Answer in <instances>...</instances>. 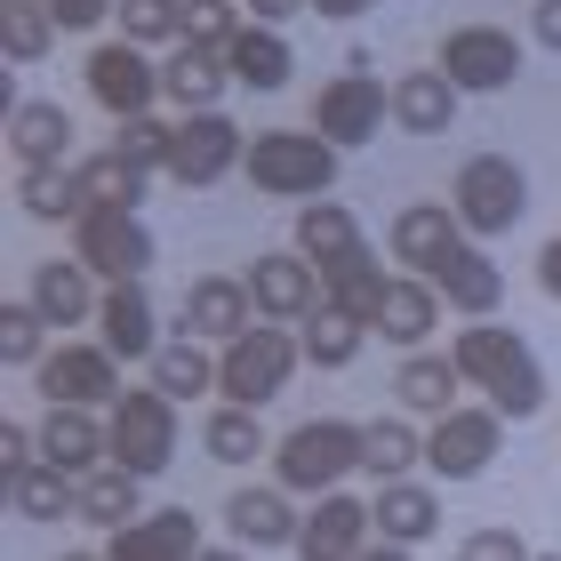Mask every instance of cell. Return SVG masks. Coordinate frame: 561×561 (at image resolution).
Here are the masks:
<instances>
[{
  "instance_id": "cell-41",
  "label": "cell",
  "mask_w": 561,
  "mask_h": 561,
  "mask_svg": "<svg viewBox=\"0 0 561 561\" xmlns=\"http://www.w3.org/2000/svg\"><path fill=\"white\" fill-rule=\"evenodd\" d=\"M113 152H121V161H137L145 176H169V152H176V121H161V113L113 121Z\"/></svg>"
},
{
  "instance_id": "cell-15",
  "label": "cell",
  "mask_w": 561,
  "mask_h": 561,
  "mask_svg": "<svg viewBox=\"0 0 561 561\" xmlns=\"http://www.w3.org/2000/svg\"><path fill=\"white\" fill-rule=\"evenodd\" d=\"M297 529H305V514L289 505L280 481H249V490L225 497V538H233L241 553H273V546L297 553Z\"/></svg>"
},
{
  "instance_id": "cell-13",
  "label": "cell",
  "mask_w": 561,
  "mask_h": 561,
  "mask_svg": "<svg viewBox=\"0 0 561 561\" xmlns=\"http://www.w3.org/2000/svg\"><path fill=\"white\" fill-rule=\"evenodd\" d=\"M241 152H249V137H241L233 113H193V121H176L169 176H176L185 193H209V185H225V176L241 169Z\"/></svg>"
},
{
  "instance_id": "cell-38",
  "label": "cell",
  "mask_w": 561,
  "mask_h": 561,
  "mask_svg": "<svg viewBox=\"0 0 561 561\" xmlns=\"http://www.w3.org/2000/svg\"><path fill=\"white\" fill-rule=\"evenodd\" d=\"M16 209L41 217V225L81 217L89 209V201H81V169H16Z\"/></svg>"
},
{
  "instance_id": "cell-10",
  "label": "cell",
  "mask_w": 561,
  "mask_h": 561,
  "mask_svg": "<svg viewBox=\"0 0 561 561\" xmlns=\"http://www.w3.org/2000/svg\"><path fill=\"white\" fill-rule=\"evenodd\" d=\"M442 72L457 96H497L522 81V41L505 33V24H457L442 41Z\"/></svg>"
},
{
  "instance_id": "cell-42",
  "label": "cell",
  "mask_w": 561,
  "mask_h": 561,
  "mask_svg": "<svg viewBox=\"0 0 561 561\" xmlns=\"http://www.w3.org/2000/svg\"><path fill=\"white\" fill-rule=\"evenodd\" d=\"M297 345H305V362H313V369H345L353 353L369 345V329H362V321H345V313H329V305H321V313L305 321V337H297Z\"/></svg>"
},
{
  "instance_id": "cell-2",
  "label": "cell",
  "mask_w": 561,
  "mask_h": 561,
  "mask_svg": "<svg viewBox=\"0 0 561 561\" xmlns=\"http://www.w3.org/2000/svg\"><path fill=\"white\" fill-rule=\"evenodd\" d=\"M362 457H369V425H353V417H305V425H289L273 442V481L289 497H329L345 473H362Z\"/></svg>"
},
{
  "instance_id": "cell-8",
  "label": "cell",
  "mask_w": 561,
  "mask_h": 561,
  "mask_svg": "<svg viewBox=\"0 0 561 561\" xmlns=\"http://www.w3.org/2000/svg\"><path fill=\"white\" fill-rule=\"evenodd\" d=\"M72 257L105 280V289H121V280L152 273V233H145L137 209H81L72 217Z\"/></svg>"
},
{
  "instance_id": "cell-21",
  "label": "cell",
  "mask_w": 561,
  "mask_h": 561,
  "mask_svg": "<svg viewBox=\"0 0 561 561\" xmlns=\"http://www.w3.org/2000/svg\"><path fill=\"white\" fill-rule=\"evenodd\" d=\"M257 305H249V280H233V273H201L193 289H185V337H201V345H233V337H249V321Z\"/></svg>"
},
{
  "instance_id": "cell-44",
  "label": "cell",
  "mask_w": 561,
  "mask_h": 561,
  "mask_svg": "<svg viewBox=\"0 0 561 561\" xmlns=\"http://www.w3.org/2000/svg\"><path fill=\"white\" fill-rule=\"evenodd\" d=\"M0 362H9V369H41L48 362V321L24 297L0 305Z\"/></svg>"
},
{
  "instance_id": "cell-19",
  "label": "cell",
  "mask_w": 561,
  "mask_h": 561,
  "mask_svg": "<svg viewBox=\"0 0 561 561\" xmlns=\"http://www.w3.org/2000/svg\"><path fill=\"white\" fill-rule=\"evenodd\" d=\"M24 305H33L48 329H81V321H96L105 289H96V273L81 257H48V265H33V280H24Z\"/></svg>"
},
{
  "instance_id": "cell-40",
  "label": "cell",
  "mask_w": 561,
  "mask_h": 561,
  "mask_svg": "<svg viewBox=\"0 0 561 561\" xmlns=\"http://www.w3.org/2000/svg\"><path fill=\"white\" fill-rule=\"evenodd\" d=\"M9 505H16L24 522H72V505H81V481L57 473V466H33V473L9 481Z\"/></svg>"
},
{
  "instance_id": "cell-1",
  "label": "cell",
  "mask_w": 561,
  "mask_h": 561,
  "mask_svg": "<svg viewBox=\"0 0 561 561\" xmlns=\"http://www.w3.org/2000/svg\"><path fill=\"white\" fill-rule=\"evenodd\" d=\"M449 362L466 369L473 393H490V410H497L505 425H522V417L546 410V369H538V353L522 345V329H505V321H466V329L449 337Z\"/></svg>"
},
{
  "instance_id": "cell-4",
  "label": "cell",
  "mask_w": 561,
  "mask_h": 561,
  "mask_svg": "<svg viewBox=\"0 0 561 561\" xmlns=\"http://www.w3.org/2000/svg\"><path fill=\"white\" fill-rule=\"evenodd\" d=\"M449 209H457V225H466V241L514 233L522 209H529V176H522V161H505V152H473V161L449 176Z\"/></svg>"
},
{
  "instance_id": "cell-52",
  "label": "cell",
  "mask_w": 561,
  "mask_h": 561,
  "mask_svg": "<svg viewBox=\"0 0 561 561\" xmlns=\"http://www.w3.org/2000/svg\"><path fill=\"white\" fill-rule=\"evenodd\" d=\"M369 9H377V0H313V16H337V24L345 16H369Z\"/></svg>"
},
{
  "instance_id": "cell-17",
  "label": "cell",
  "mask_w": 561,
  "mask_h": 561,
  "mask_svg": "<svg viewBox=\"0 0 561 561\" xmlns=\"http://www.w3.org/2000/svg\"><path fill=\"white\" fill-rule=\"evenodd\" d=\"M369 529H377V514L362 497L329 490V497H313V514H305V529H297V561H362Z\"/></svg>"
},
{
  "instance_id": "cell-16",
  "label": "cell",
  "mask_w": 561,
  "mask_h": 561,
  "mask_svg": "<svg viewBox=\"0 0 561 561\" xmlns=\"http://www.w3.org/2000/svg\"><path fill=\"white\" fill-rule=\"evenodd\" d=\"M41 466H57V473H72V481L105 473V466H113L105 410H41Z\"/></svg>"
},
{
  "instance_id": "cell-51",
  "label": "cell",
  "mask_w": 561,
  "mask_h": 561,
  "mask_svg": "<svg viewBox=\"0 0 561 561\" xmlns=\"http://www.w3.org/2000/svg\"><path fill=\"white\" fill-rule=\"evenodd\" d=\"M538 289H546V297L561 305V233H553V241L538 249Z\"/></svg>"
},
{
  "instance_id": "cell-6",
  "label": "cell",
  "mask_w": 561,
  "mask_h": 561,
  "mask_svg": "<svg viewBox=\"0 0 561 561\" xmlns=\"http://www.w3.org/2000/svg\"><path fill=\"white\" fill-rule=\"evenodd\" d=\"M105 433H113V466L137 473V481H152V473L176 466V401L161 386H129L105 410Z\"/></svg>"
},
{
  "instance_id": "cell-45",
  "label": "cell",
  "mask_w": 561,
  "mask_h": 561,
  "mask_svg": "<svg viewBox=\"0 0 561 561\" xmlns=\"http://www.w3.org/2000/svg\"><path fill=\"white\" fill-rule=\"evenodd\" d=\"M249 9L241 0H185V48H209V57H225V48L241 41Z\"/></svg>"
},
{
  "instance_id": "cell-32",
  "label": "cell",
  "mask_w": 561,
  "mask_h": 561,
  "mask_svg": "<svg viewBox=\"0 0 561 561\" xmlns=\"http://www.w3.org/2000/svg\"><path fill=\"white\" fill-rule=\"evenodd\" d=\"M137 490H145V481H137V473H121V466L89 473V481H81V505H72V522H81V529H105V538H121L129 522H145Z\"/></svg>"
},
{
  "instance_id": "cell-11",
  "label": "cell",
  "mask_w": 561,
  "mask_h": 561,
  "mask_svg": "<svg viewBox=\"0 0 561 561\" xmlns=\"http://www.w3.org/2000/svg\"><path fill=\"white\" fill-rule=\"evenodd\" d=\"M81 81L113 121H137V113L161 105V65H152V48H137V41H96Z\"/></svg>"
},
{
  "instance_id": "cell-29",
  "label": "cell",
  "mask_w": 561,
  "mask_h": 561,
  "mask_svg": "<svg viewBox=\"0 0 561 561\" xmlns=\"http://www.w3.org/2000/svg\"><path fill=\"white\" fill-rule=\"evenodd\" d=\"M369 514H377V538L386 546H425L433 529H442V497H433L425 481H386V490L369 497Z\"/></svg>"
},
{
  "instance_id": "cell-55",
  "label": "cell",
  "mask_w": 561,
  "mask_h": 561,
  "mask_svg": "<svg viewBox=\"0 0 561 561\" xmlns=\"http://www.w3.org/2000/svg\"><path fill=\"white\" fill-rule=\"evenodd\" d=\"M57 561H105V553H89V546H72V553H57Z\"/></svg>"
},
{
  "instance_id": "cell-24",
  "label": "cell",
  "mask_w": 561,
  "mask_h": 561,
  "mask_svg": "<svg viewBox=\"0 0 561 561\" xmlns=\"http://www.w3.org/2000/svg\"><path fill=\"white\" fill-rule=\"evenodd\" d=\"M466 369L449 362V353H401V369H393V401H401V417H425V425H442L449 410H466Z\"/></svg>"
},
{
  "instance_id": "cell-28",
  "label": "cell",
  "mask_w": 561,
  "mask_h": 561,
  "mask_svg": "<svg viewBox=\"0 0 561 561\" xmlns=\"http://www.w3.org/2000/svg\"><path fill=\"white\" fill-rule=\"evenodd\" d=\"M289 249H297V257L305 265H321V273H337V265H353V257H362V225H353V209H345V201H305V209H297V233H289Z\"/></svg>"
},
{
  "instance_id": "cell-27",
  "label": "cell",
  "mask_w": 561,
  "mask_h": 561,
  "mask_svg": "<svg viewBox=\"0 0 561 561\" xmlns=\"http://www.w3.org/2000/svg\"><path fill=\"white\" fill-rule=\"evenodd\" d=\"M201 553H209V546H201V522L185 514V505H161V514L129 522L105 546V561H201Z\"/></svg>"
},
{
  "instance_id": "cell-56",
  "label": "cell",
  "mask_w": 561,
  "mask_h": 561,
  "mask_svg": "<svg viewBox=\"0 0 561 561\" xmlns=\"http://www.w3.org/2000/svg\"><path fill=\"white\" fill-rule=\"evenodd\" d=\"M538 561H561V553H538Z\"/></svg>"
},
{
  "instance_id": "cell-47",
  "label": "cell",
  "mask_w": 561,
  "mask_h": 561,
  "mask_svg": "<svg viewBox=\"0 0 561 561\" xmlns=\"http://www.w3.org/2000/svg\"><path fill=\"white\" fill-rule=\"evenodd\" d=\"M41 466V425H24V417H9V425H0V473H33Z\"/></svg>"
},
{
  "instance_id": "cell-22",
  "label": "cell",
  "mask_w": 561,
  "mask_h": 561,
  "mask_svg": "<svg viewBox=\"0 0 561 561\" xmlns=\"http://www.w3.org/2000/svg\"><path fill=\"white\" fill-rule=\"evenodd\" d=\"M96 345L113 353V362H152L169 337H161V313H152L145 280H121V289H105V305H96Z\"/></svg>"
},
{
  "instance_id": "cell-34",
  "label": "cell",
  "mask_w": 561,
  "mask_h": 561,
  "mask_svg": "<svg viewBox=\"0 0 561 561\" xmlns=\"http://www.w3.org/2000/svg\"><path fill=\"white\" fill-rule=\"evenodd\" d=\"M417 466H425V433H417V417H369V457H362V473H377V490L386 481H417Z\"/></svg>"
},
{
  "instance_id": "cell-5",
  "label": "cell",
  "mask_w": 561,
  "mask_h": 561,
  "mask_svg": "<svg viewBox=\"0 0 561 561\" xmlns=\"http://www.w3.org/2000/svg\"><path fill=\"white\" fill-rule=\"evenodd\" d=\"M297 362H305V345L289 337L280 321H257L249 337H233L217 353V393L233 401V410H265V401L297 377Z\"/></svg>"
},
{
  "instance_id": "cell-14",
  "label": "cell",
  "mask_w": 561,
  "mask_h": 561,
  "mask_svg": "<svg viewBox=\"0 0 561 561\" xmlns=\"http://www.w3.org/2000/svg\"><path fill=\"white\" fill-rule=\"evenodd\" d=\"M497 442H505V417L490 401H481V410H449L442 425H425V466L442 481H473V473H490Z\"/></svg>"
},
{
  "instance_id": "cell-53",
  "label": "cell",
  "mask_w": 561,
  "mask_h": 561,
  "mask_svg": "<svg viewBox=\"0 0 561 561\" xmlns=\"http://www.w3.org/2000/svg\"><path fill=\"white\" fill-rule=\"evenodd\" d=\"M362 561H410V546H386V538H377V546H369Z\"/></svg>"
},
{
  "instance_id": "cell-3",
  "label": "cell",
  "mask_w": 561,
  "mask_h": 561,
  "mask_svg": "<svg viewBox=\"0 0 561 561\" xmlns=\"http://www.w3.org/2000/svg\"><path fill=\"white\" fill-rule=\"evenodd\" d=\"M241 169L265 201H321L337 185V145L313 137V129H257L241 152Z\"/></svg>"
},
{
  "instance_id": "cell-31",
  "label": "cell",
  "mask_w": 561,
  "mask_h": 561,
  "mask_svg": "<svg viewBox=\"0 0 561 561\" xmlns=\"http://www.w3.org/2000/svg\"><path fill=\"white\" fill-rule=\"evenodd\" d=\"M393 121H401L410 137H449V121H457V89H449V72H442V65L401 72V81H393Z\"/></svg>"
},
{
  "instance_id": "cell-7",
  "label": "cell",
  "mask_w": 561,
  "mask_h": 561,
  "mask_svg": "<svg viewBox=\"0 0 561 561\" xmlns=\"http://www.w3.org/2000/svg\"><path fill=\"white\" fill-rule=\"evenodd\" d=\"M393 121V89L369 72V57H353L337 81H321V96H313V137H329V145H369L377 129Z\"/></svg>"
},
{
  "instance_id": "cell-30",
  "label": "cell",
  "mask_w": 561,
  "mask_h": 561,
  "mask_svg": "<svg viewBox=\"0 0 561 561\" xmlns=\"http://www.w3.org/2000/svg\"><path fill=\"white\" fill-rule=\"evenodd\" d=\"M225 72H233L241 89H257V96H273L280 81L297 72V48L280 41V24H241V41L225 48Z\"/></svg>"
},
{
  "instance_id": "cell-35",
  "label": "cell",
  "mask_w": 561,
  "mask_h": 561,
  "mask_svg": "<svg viewBox=\"0 0 561 561\" xmlns=\"http://www.w3.org/2000/svg\"><path fill=\"white\" fill-rule=\"evenodd\" d=\"M201 449H209L217 466H257V457H273L265 417H257V410H233V401H217V410H209V425H201Z\"/></svg>"
},
{
  "instance_id": "cell-48",
  "label": "cell",
  "mask_w": 561,
  "mask_h": 561,
  "mask_svg": "<svg viewBox=\"0 0 561 561\" xmlns=\"http://www.w3.org/2000/svg\"><path fill=\"white\" fill-rule=\"evenodd\" d=\"M48 16H57L65 33H96V24L113 16V0H48Z\"/></svg>"
},
{
  "instance_id": "cell-12",
  "label": "cell",
  "mask_w": 561,
  "mask_h": 561,
  "mask_svg": "<svg viewBox=\"0 0 561 561\" xmlns=\"http://www.w3.org/2000/svg\"><path fill=\"white\" fill-rule=\"evenodd\" d=\"M249 305H257V321H280V329H297V321H313L321 313V265H305L297 249H265V257H249Z\"/></svg>"
},
{
  "instance_id": "cell-43",
  "label": "cell",
  "mask_w": 561,
  "mask_h": 561,
  "mask_svg": "<svg viewBox=\"0 0 561 561\" xmlns=\"http://www.w3.org/2000/svg\"><path fill=\"white\" fill-rule=\"evenodd\" d=\"M121 41L176 48V41H185V0H121Z\"/></svg>"
},
{
  "instance_id": "cell-23",
  "label": "cell",
  "mask_w": 561,
  "mask_h": 561,
  "mask_svg": "<svg viewBox=\"0 0 561 561\" xmlns=\"http://www.w3.org/2000/svg\"><path fill=\"white\" fill-rule=\"evenodd\" d=\"M433 289H442L449 313H466V321H497V305H505V273L490 265V249L481 241H457L442 265H433Z\"/></svg>"
},
{
  "instance_id": "cell-49",
  "label": "cell",
  "mask_w": 561,
  "mask_h": 561,
  "mask_svg": "<svg viewBox=\"0 0 561 561\" xmlns=\"http://www.w3.org/2000/svg\"><path fill=\"white\" fill-rule=\"evenodd\" d=\"M529 33H538V48L561 57V0H538V9H529Z\"/></svg>"
},
{
  "instance_id": "cell-50",
  "label": "cell",
  "mask_w": 561,
  "mask_h": 561,
  "mask_svg": "<svg viewBox=\"0 0 561 561\" xmlns=\"http://www.w3.org/2000/svg\"><path fill=\"white\" fill-rule=\"evenodd\" d=\"M305 9H313V0H249V24H289Z\"/></svg>"
},
{
  "instance_id": "cell-18",
  "label": "cell",
  "mask_w": 561,
  "mask_h": 561,
  "mask_svg": "<svg viewBox=\"0 0 561 561\" xmlns=\"http://www.w3.org/2000/svg\"><path fill=\"white\" fill-rule=\"evenodd\" d=\"M0 137H9V161L16 169H65L72 152V113L57 96H16L9 121H0Z\"/></svg>"
},
{
  "instance_id": "cell-54",
  "label": "cell",
  "mask_w": 561,
  "mask_h": 561,
  "mask_svg": "<svg viewBox=\"0 0 561 561\" xmlns=\"http://www.w3.org/2000/svg\"><path fill=\"white\" fill-rule=\"evenodd\" d=\"M201 561H249L241 546H209V553H201Z\"/></svg>"
},
{
  "instance_id": "cell-39",
  "label": "cell",
  "mask_w": 561,
  "mask_h": 561,
  "mask_svg": "<svg viewBox=\"0 0 561 561\" xmlns=\"http://www.w3.org/2000/svg\"><path fill=\"white\" fill-rule=\"evenodd\" d=\"M145 185H152V176H145L137 161H121L113 145L81 161V201H89V209H137V201H145Z\"/></svg>"
},
{
  "instance_id": "cell-20",
  "label": "cell",
  "mask_w": 561,
  "mask_h": 561,
  "mask_svg": "<svg viewBox=\"0 0 561 561\" xmlns=\"http://www.w3.org/2000/svg\"><path fill=\"white\" fill-rule=\"evenodd\" d=\"M457 241H466V225H457L449 201H410V209L393 217V233H386L393 265H401V273H417V280H433V265H442Z\"/></svg>"
},
{
  "instance_id": "cell-9",
  "label": "cell",
  "mask_w": 561,
  "mask_h": 561,
  "mask_svg": "<svg viewBox=\"0 0 561 561\" xmlns=\"http://www.w3.org/2000/svg\"><path fill=\"white\" fill-rule=\"evenodd\" d=\"M33 386H41V401L48 410H113L121 393V362L105 345H48V362L33 369Z\"/></svg>"
},
{
  "instance_id": "cell-46",
  "label": "cell",
  "mask_w": 561,
  "mask_h": 561,
  "mask_svg": "<svg viewBox=\"0 0 561 561\" xmlns=\"http://www.w3.org/2000/svg\"><path fill=\"white\" fill-rule=\"evenodd\" d=\"M457 561H538V553H529V538H522V529H473V538L466 546H457Z\"/></svg>"
},
{
  "instance_id": "cell-26",
  "label": "cell",
  "mask_w": 561,
  "mask_h": 561,
  "mask_svg": "<svg viewBox=\"0 0 561 561\" xmlns=\"http://www.w3.org/2000/svg\"><path fill=\"white\" fill-rule=\"evenodd\" d=\"M369 329H377L386 345H401V353H425L433 329H442V289L417 280V273H393V289H386V305H377Z\"/></svg>"
},
{
  "instance_id": "cell-36",
  "label": "cell",
  "mask_w": 561,
  "mask_h": 561,
  "mask_svg": "<svg viewBox=\"0 0 561 561\" xmlns=\"http://www.w3.org/2000/svg\"><path fill=\"white\" fill-rule=\"evenodd\" d=\"M386 289H393V273H377V257L362 249L353 265H337V273H321V297H329V313H345V321H377V305H386Z\"/></svg>"
},
{
  "instance_id": "cell-33",
  "label": "cell",
  "mask_w": 561,
  "mask_h": 561,
  "mask_svg": "<svg viewBox=\"0 0 561 561\" xmlns=\"http://www.w3.org/2000/svg\"><path fill=\"white\" fill-rule=\"evenodd\" d=\"M152 386H161L169 401H193V393H217V345H201V337H185V329H176V337L152 353Z\"/></svg>"
},
{
  "instance_id": "cell-37",
  "label": "cell",
  "mask_w": 561,
  "mask_h": 561,
  "mask_svg": "<svg viewBox=\"0 0 561 561\" xmlns=\"http://www.w3.org/2000/svg\"><path fill=\"white\" fill-rule=\"evenodd\" d=\"M65 24L48 16V0H0V57L9 65H41L57 48Z\"/></svg>"
},
{
  "instance_id": "cell-25",
  "label": "cell",
  "mask_w": 561,
  "mask_h": 561,
  "mask_svg": "<svg viewBox=\"0 0 561 561\" xmlns=\"http://www.w3.org/2000/svg\"><path fill=\"white\" fill-rule=\"evenodd\" d=\"M225 89H233V72H225V57H209V48H185V41H176L169 57H161V105H169L176 121L225 113Z\"/></svg>"
}]
</instances>
